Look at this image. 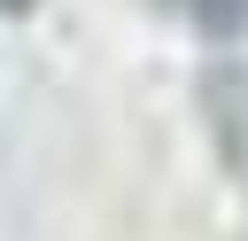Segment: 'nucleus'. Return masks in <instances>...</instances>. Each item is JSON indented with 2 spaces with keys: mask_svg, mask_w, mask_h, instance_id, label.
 Wrapping results in <instances>:
<instances>
[{
  "mask_svg": "<svg viewBox=\"0 0 248 241\" xmlns=\"http://www.w3.org/2000/svg\"><path fill=\"white\" fill-rule=\"evenodd\" d=\"M170 16H186L194 31H209V39H240L248 31V0H163Z\"/></svg>",
  "mask_w": 248,
  "mask_h": 241,
  "instance_id": "1",
  "label": "nucleus"
},
{
  "mask_svg": "<svg viewBox=\"0 0 248 241\" xmlns=\"http://www.w3.org/2000/svg\"><path fill=\"white\" fill-rule=\"evenodd\" d=\"M0 8H31V0H0Z\"/></svg>",
  "mask_w": 248,
  "mask_h": 241,
  "instance_id": "2",
  "label": "nucleus"
}]
</instances>
